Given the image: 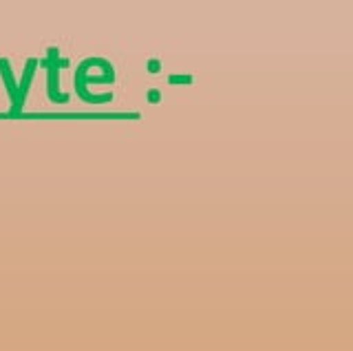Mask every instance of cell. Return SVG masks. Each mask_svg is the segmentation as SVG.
<instances>
[{
  "label": "cell",
  "mask_w": 353,
  "mask_h": 351,
  "mask_svg": "<svg viewBox=\"0 0 353 351\" xmlns=\"http://www.w3.org/2000/svg\"><path fill=\"white\" fill-rule=\"evenodd\" d=\"M36 67H38V60L29 58L25 75H22V82H20V86H16L14 84V73H11V67H9V60L0 58V73H3V78H5V82L9 86L11 102H14V106H11V113H18L22 108V104H25V97H27V91H29V82L33 78V71H36Z\"/></svg>",
  "instance_id": "cell-1"
},
{
  "label": "cell",
  "mask_w": 353,
  "mask_h": 351,
  "mask_svg": "<svg viewBox=\"0 0 353 351\" xmlns=\"http://www.w3.org/2000/svg\"><path fill=\"white\" fill-rule=\"evenodd\" d=\"M42 64H47V93L49 100L55 104H66L69 102V93H60V67H69V60L60 58L58 47H49L47 49V60Z\"/></svg>",
  "instance_id": "cell-2"
}]
</instances>
